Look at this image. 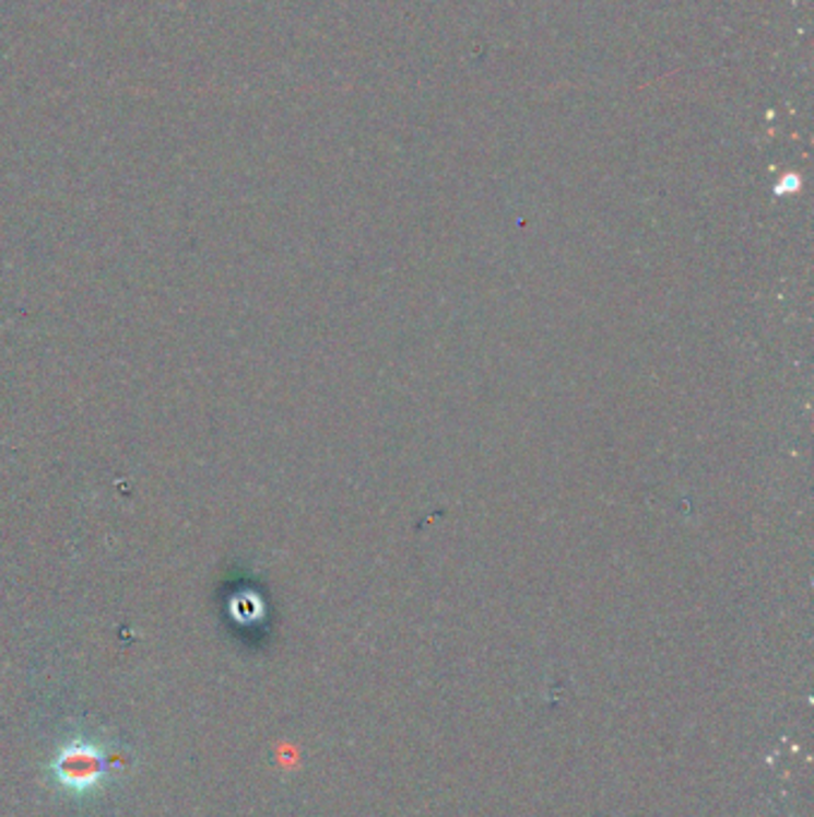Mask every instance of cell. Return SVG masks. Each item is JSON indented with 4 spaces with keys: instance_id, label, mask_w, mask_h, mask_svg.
Segmentation results:
<instances>
[{
    "instance_id": "obj_1",
    "label": "cell",
    "mask_w": 814,
    "mask_h": 817,
    "mask_svg": "<svg viewBox=\"0 0 814 817\" xmlns=\"http://www.w3.org/2000/svg\"><path fill=\"white\" fill-rule=\"evenodd\" d=\"M115 768L106 744L92 734H72L54 750L48 760V777L62 796L84 801L98 796L110 782Z\"/></svg>"
}]
</instances>
